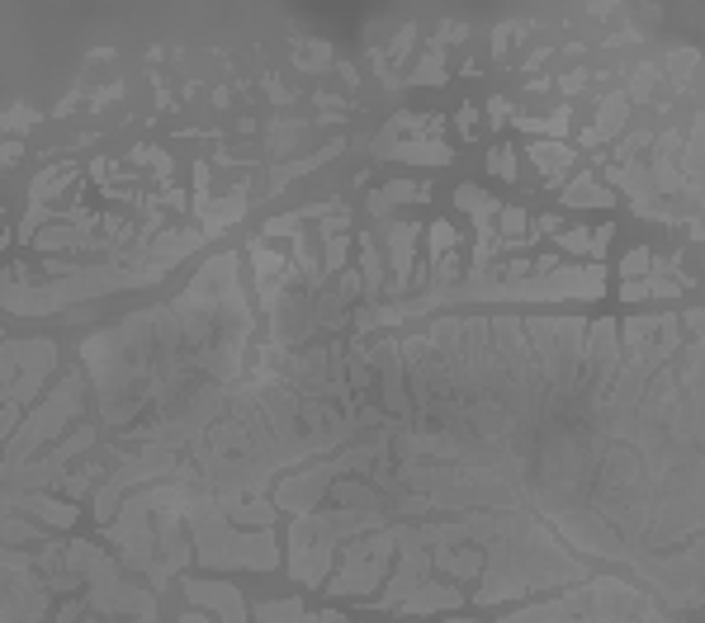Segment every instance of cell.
Listing matches in <instances>:
<instances>
[{
  "label": "cell",
  "instance_id": "cell-1",
  "mask_svg": "<svg viewBox=\"0 0 705 623\" xmlns=\"http://www.w3.org/2000/svg\"><path fill=\"white\" fill-rule=\"evenodd\" d=\"M592 577L583 557L563 548V538L544 524L536 510L516 505L503 538L483 548V571L474 604H507L521 600L526 590H559V586H583Z\"/></svg>",
  "mask_w": 705,
  "mask_h": 623
},
{
  "label": "cell",
  "instance_id": "cell-2",
  "mask_svg": "<svg viewBox=\"0 0 705 623\" xmlns=\"http://www.w3.org/2000/svg\"><path fill=\"white\" fill-rule=\"evenodd\" d=\"M190 543L195 557L209 571H275L279 567V543L275 530H238L228 524V515L218 510V497H203L190 505Z\"/></svg>",
  "mask_w": 705,
  "mask_h": 623
},
{
  "label": "cell",
  "instance_id": "cell-3",
  "mask_svg": "<svg viewBox=\"0 0 705 623\" xmlns=\"http://www.w3.org/2000/svg\"><path fill=\"white\" fill-rule=\"evenodd\" d=\"M81 402H86V374H62V382L38 397V407L24 411L20 430L10 435V444L0 449V468H24L29 458H38L43 449H48L53 440H62L71 430V421L81 415Z\"/></svg>",
  "mask_w": 705,
  "mask_h": 623
},
{
  "label": "cell",
  "instance_id": "cell-4",
  "mask_svg": "<svg viewBox=\"0 0 705 623\" xmlns=\"http://www.w3.org/2000/svg\"><path fill=\"white\" fill-rule=\"evenodd\" d=\"M394 553H398V530L394 524H384V530L374 534H360L351 543H341V563L332 567V577H327V596L337 600H360L370 596L374 586H384L388 567H394Z\"/></svg>",
  "mask_w": 705,
  "mask_h": 623
},
{
  "label": "cell",
  "instance_id": "cell-5",
  "mask_svg": "<svg viewBox=\"0 0 705 623\" xmlns=\"http://www.w3.org/2000/svg\"><path fill=\"white\" fill-rule=\"evenodd\" d=\"M57 374V345L48 335H29V341H5L0 345V402L34 407V397L48 388Z\"/></svg>",
  "mask_w": 705,
  "mask_h": 623
},
{
  "label": "cell",
  "instance_id": "cell-6",
  "mask_svg": "<svg viewBox=\"0 0 705 623\" xmlns=\"http://www.w3.org/2000/svg\"><path fill=\"white\" fill-rule=\"evenodd\" d=\"M337 534L322 524V515L312 510V515H294L289 524V577L299 586H327L337 567Z\"/></svg>",
  "mask_w": 705,
  "mask_h": 623
},
{
  "label": "cell",
  "instance_id": "cell-7",
  "mask_svg": "<svg viewBox=\"0 0 705 623\" xmlns=\"http://www.w3.org/2000/svg\"><path fill=\"white\" fill-rule=\"evenodd\" d=\"M365 355H370V369L379 378V402L388 421H412V402H407V382H403V349L394 335L384 341H365Z\"/></svg>",
  "mask_w": 705,
  "mask_h": 623
},
{
  "label": "cell",
  "instance_id": "cell-8",
  "mask_svg": "<svg viewBox=\"0 0 705 623\" xmlns=\"http://www.w3.org/2000/svg\"><path fill=\"white\" fill-rule=\"evenodd\" d=\"M81 596H86V610L100 614V619H109V614L152 619V614H156V596H152L147 586H133L129 577H123V571H114V577H104V581H96V586H86Z\"/></svg>",
  "mask_w": 705,
  "mask_h": 623
},
{
  "label": "cell",
  "instance_id": "cell-9",
  "mask_svg": "<svg viewBox=\"0 0 705 623\" xmlns=\"http://www.w3.org/2000/svg\"><path fill=\"white\" fill-rule=\"evenodd\" d=\"M185 600L195 604V610L213 614V623H252V604L242 600L238 586L228 581H209V577H185Z\"/></svg>",
  "mask_w": 705,
  "mask_h": 623
},
{
  "label": "cell",
  "instance_id": "cell-10",
  "mask_svg": "<svg viewBox=\"0 0 705 623\" xmlns=\"http://www.w3.org/2000/svg\"><path fill=\"white\" fill-rule=\"evenodd\" d=\"M417 242H421V227L417 222H398V218H388L384 222V246H388V283H384V293H407L412 289V260H417Z\"/></svg>",
  "mask_w": 705,
  "mask_h": 623
},
{
  "label": "cell",
  "instance_id": "cell-11",
  "mask_svg": "<svg viewBox=\"0 0 705 623\" xmlns=\"http://www.w3.org/2000/svg\"><path fill=\"white\" fill-rule=\"evenodd\" d=\"M421 581H431V553L427 548H398L394 553V571L384 577V590H379V610H398V604L412 596Z\"/></svg>",
  "mask_w": 705,
  "mask_h": 623
},
{
  "label": "cell",
  "instance_id": "cell-12",
  "mask_svg": "<svg viewBox=\"0 0 705 623\" xmlns=\"http://www.w3.org/2000/svg\"><path fill=\"white\" fill-rule=\"evenodd\" d=\"M5 501H10V515H34L43 530H71L76 515H81L71 501L53 497V491H5Z\"/></svg>",
  "mask_w": 705,
  "mask_h": 623
},
{
  "label": "cell",
  "instance_id": "cell-13",
  "mask_svg": "<svg viewBox=\"0 0 705 623\" xmlns=\"http://www.w3.org/2000/svg\"><path fill=\"white\" fill-rule=\"evenodd\" d=\"M195 222H199V232H203V242H213V236H223L232 222H242L246 213V185H238L228 199H209V203H195L190 208Z\"/></svg>",
  "mask_w": 705,
  "mask_h": 623
},
{
  "label": "cell",
  "instance_id": "cell-14",
  "mask_svg": "<svg viewBox=\"0 0 705 623\" xmlns=\"http://www.w3.org/2000/svg\"><path fill=\"white\" fill-rule=\"evenodd\" d=\"M464 604V596L454 590V581H421L412 596H407L403 604H398V614H454Z\"/></svg>",
  "mask_w": 705,
  "mask_h": 623
},
{
  "label": "cell",
  "instance_id": "cell-15",
  "mask_svg": "<svg viewBox=\"0 0 705 623\" xmlns=\"http://www.w3.org/2000/svg\"><path fill=\"white\" fill-rule=\"evenodd\" d=\"M218 510H223L228 524H238V530H275V520H279L271 497H218Z\"/></svg>",
  "mask_w": 705,
  "mask_h": 623
},
{
  "label": "cell",
  "instance_id": "cell-16",
  "mask_svg": "<svg viewBox=\"0 0 705 623\" xmlns=\"http://www.w3.org/2000/svg\"><path fill=\"white\" fill-rule=\"evenodd\" d=\"M394 203H431V185L427 180H388L384 189H370L365 208L379 222L394 218Z\"/></svg>",
  "mask_w": 705,
  "mask_h": 623
},
{
  "label": "cell",
  "instance_id": "cell-17",
  "mask_svg": "<svg viewBox=\"0 0 705 623\" xmlns=\"http://www.w3.org/2000/svg\"><path fill=\"white\" fill-rule=\"evenodd\" d=\"M625 119H630V100H625V90L606 94V100L597 104V119H592V127H583V147H602V142H616Z\"/></svg>",
  "mask_w": 705,
  "mask_h": 623
},
{
  "label": "cell",
  "instance_id": "cell-18",
  "mask_svg": "<svg viewBox=\"0 0 705 623\" xmlns=\"http://www.w3.org/2000/svg\"><path fill=\"white\" fill-rule=\"evenodd\" d=\"M322 505H341V510H388L379 487H370L365 477H337L332 487H327V501Z\"/></svg>",
  "mask_w": 705,
  "mask_h": 623
},
{
  "label": "cell",
  "instance_id": "cell-19",
  "mask_svg": "<svg viewBox=\"0 0 705 623\" xmlns=\"http://www.w3.org/2000/svg\"><path fill=\"white\" fill-rule=\"evenodd\" d=\"M431 571H445L454 581H478L483 548L478 543H469V548H431Z\"/></svg>",
  "mask_w": 705,
  "mask_h": 623
},
{
  "label": "cell",
  "instance_id": "cell-20",
  "mask_svg": "<svg viewBox=\"0 0 705 623\" xmlns=\"http://www.w3.org/2000/svg\"><path fill=\"white\" fill-rule=\"evenodd\" d=\"M355 246H360V283H365V302H374V308H379V293H384V283H388V269H384L379 242L360 232Z\"/></svg>",
  "mask_w": 705,
  "mask_h": 623
},
{
  "label": "cell",
  "instance_id": "cell-21",
  "mask_svg": "<svg viewBox=\"0 0 705 623\" xmlns=\"http://www.w3.org/2000/svg\"><path fill=\"white\" fill-rule=\"evenodd\" d=\"M341 147H346V142L337 137V142H327L322 152H312V156H299V162H285V166H279V170L271 175V180H265V194H279V189H285V185L304 180V175H312V170H318L322 162H332V156H337Z\"/></svg>",
  "mask_w": 705,
  "mask_h": 623
},
{
  "label": "cell",
  "instance_id": "cell-22",
  "mask_svg": "<svg viewBox=\"0 0 705 623\" xmlns=\"http://www.w3.org/2000/svg\"><path fill=\"white\" fill-rule=\"evenodd\" d=\"M388 162H407V166H450L454 152L445 142L436 137H412V142H398L394 152H388Z\"/></svg>",
  "mask_w": 705,
  "mask_h": 623
},
{
  "label": "cell",
  "instance_id": "cell-23",
  "mask_svg": "<svg viewBox=\"0 0 705 623\" xmlns=\"http://www.w3.org/2000/svg\"><path fill=\"white\" fill-rule=\"evenodd\" d=\"M563 208H616V194L606 185H597L592 170H577V180L563 189Z\"/></svg>",
  "mask_w": 705,
  "mask_h": 623
},
{
  "label": "cell",
  "instance_id": "cell-24",
  "mask_svg": "<svg viewBox=\"0 0 705 623\" xmlns=\"http://www.w3.org/2000/svg\"><path fill=\"white\" fill-rule=\"evenodd\" d=\"M530 166H540L550 185H559V175L573 166V147L569 142H530Z\"/></svg>",
  "mask_w": 705,
  "mask_h": 623
},
{
  "label": "cell",
  "instance_id": "cell-25",
  "mask_svg": "<svg viewBox=\"0 0 705 623\" xmlns=\"http://www.w3.org/2000/svg\"><path fill=\"white\" fill-rule=\"evenodd\" d=\"M658 90H663V62H645V67L635 71L630 90H625V100H630V104H653Z\"/></svg>",
  "mask_w": 705,
  "mask_h": 623
},
{
  "label": "cell",
  "instance_id": "cell-26",
  "mask_svg": "<svg viewBox=\"0 0 705 623\" xmlns=\"http://www.w3.org/2000/svg\"><path fill=\"white\" fill-rule=\"evenodd\" d=\"M299 142H308V123H304V119H279V123H271L265 152H271V156H285V152L299 147Z\"/></svg>",
  "mask_w": 705,
  "mask_h": 623
},
{
  "label": "cell",
  "instance_id": "cell-27",
  "mask_svg": "<svg viewBox=\"0 0 705 623\" xmlns=\"http://www.w3.org/2000/svg\"><path fill=\"white\" fill-rule=\"evenodd\" d=\"M76 175H81L76 166H53V170H43L38 180H34V194H29V199H34V203H48V199H57L67 185H76Z\"/></svg>",
  "mask_w": 705,
  "mask_h": 623
},
{
  "label": "cell",
  "instance_id": "cell-28",
  "mask_svg": "<svg viewBox=\"0 0 705 623\" xmlns=\"http://www.w3.org/2000/svg\"><path fill=\"white\" fill-rule=\"evenodd\" d=\"M516 127H521V133H540L544 142H554V137H563L573 127V109H554V114H544V119H516Z\"/></svg>",
  "mask_w": 705,
  "mask_h": 623
},
{
  "label": "cell",
  "instance_id": "cell-29",
  "mask_svg": "<svg viewBox=\"0 0 705 623\" xmlns=\"http://www.w3.org/2000/svg\"><path fill=\"white\" fill-rule=\"evenodd\" d=\"M304 614V600L299 596H289V600H261L252 604V619L256 623H294Z\"/></svg>",
  "mask_w": 705,
  "mask_h": 623
},
{
  "label": "cell",
  "instance_id": "cell-30",
  "mask_svg": "<svg viewBox=\"0 0 705 623\" xmlns=\"http://www.w3.org/2000/svg\"><path fill=\"white\" fill-rule=\"evenodd\" d=\"M454 251H460V232H454L450 222H431V227H427V255H431V260L427 265L445 260V255H454Z\"/></svg>",
  "mask_w": 705,
  "mask_h": 623
},
{
  "label": "cell",
  "instance_id": "cell-31",
  "mask_svg": "<svg viewBox=\"0 0 705 623\" xmlns=\"http://www.w3.org/2000/svg\"><path fill=\"white\" fill-rule=\"evenodd\" d=\"M412 81H417V86H441V81H445V53H441V47H427V53L417 57Z\"/></svg>",
  "mask_w": 705,
  "mask_h": 623
},
{
  "label": "cell",
  "instance_id": "cell-32",
  "mask_svg": "<svg viewBox=\"0 0 705 623\" xmlns=\"http://www.w3.org/2000/svg\"><path fill=\"white\" fill-rule=\"evenodd\" d=\"M351 246H355V242H351V232H346V236H327V242H322V275H327V279L346 269Z\"/></svg>",
  "mask_w": 705,
  "mask_h": 623
},
{
  "label": "cell",
  "instance_id": "cell-33",
  "mask_svg": "<svg viewBox=\"0 0 705 623\" xmlns=\"http://www.w3.org/2000/svg\"><path fill=\"white\" fill-rule=\"evenodd\" d=\"M454 208H464V213H488V208H497V199L488 194V189H478V185H460L454 189Z\"/></svg>",
  "mask_w": 705,
  "mask_h": 623
},
{
  "label": "cell",
  "instance_id": "cell-34",
  "mask_svg": "<svg viewBox=\"0 0 705 623\" xmlns=\"http://www.w3.org/2000/svg\"><path fill=\"white\" fill-rule=\"evenodd\" d=\"M294 67H299V71H327V67H332V47H327V43H299Z\"/></svg>",
  "mask_w": 705,
  "mask_h": 623
},
{
  "label": "cell",
  "instance_id": "cell-35",
  "mask_svg": "<svg viewBox=\"0 0 705 623\" xmlns=\"http://www.w3.org/2000/svg\"><path fill=\"white\" fill-rule=\"evenodd\" d=\"M649 269H653V251H649V246H635V251L620 260V279L635 283V279H645Z\"/></svg>",
  "mask_w": 705,
  "mask_h": 623
},
{
  "label": "cell",
  "instance_id": "cell-36",
  "mask_svg": "<svg viewBox=\"0 0 705 623\" xmlns=\"http://www.w3.org/2000/svg\"><path fill=\"white\" fill-rule=\"evenodd\" d=\"M34 123H38L34 109H29V104H14L10 114H0V133H14V137H20L24 127H34Z\"/></svg>",
  "mask_w": 705,
  "mask_h": 623
},
{
  "label": "cell",
  "instance_id": "cell-37",
  "mask_svg": "<svg viewBox=\"0 0 705 623\" xmlns=\"http://www.w3.org/2000/svg\"><path fill=\"white\" fill-rule=\"evenodd\" d=\"M133 162H143V166H156V180H166V175L176 170V162H170V156H166L162 147H137V152H133Z\"/></svg>",
  "mask_w": 705,
  "mask_h": 623
},
{
  "label": "cell",
  "instance_id": "cell-38",
  "mask_svg": "<svg viewBox=\"0 0 705 623\" xmlns=\"http://www.w3.org/2000/svg\"><path fill=\"white\" fill-rule=\"evenodd\" d=\"M488 166H493L497 180H516V175H521V170H516V152L511 147H493L488 152Z\"/></svg>",
  "mask_w": 705,
  "mask_h": 623
},
{
  "label": "cell",
  "instance_id": "cell-39",
  "mask_svg": "<svg viewBox=\"0 0 705 623\" xmlns=\"http://www.w3.org/2000/svg\"><path fill=\"white\" fill-rule=\"evenodd\" d=\"M559 251H563V255H587V251H592V227L559 232Z\"/></svg>",
  "mask_w": 705,
  "mask_h": 623
},
{
  "label": "cell",
  "instance_id": "cell-40",
  "mask_svg": "<svg viewBox=\"0 0 705 623\" xmlns=\"http://www.w3.org/2000/svg\"><path fill=\"white\" fill-rule=\"evenodd\" d=\"M299 227H304V213L271 218V222H265V227H261V242H265V236H289V232H299Z\"/></svg>",
  "mask_w": 705,
  "mask_h": 623
},
{
  "label": "cell",
  "instance_id": "cell-41",
  "mask_svg": "<svg viewBox=\"0 0 705 623\" xmlns=\"http://www.w3.org/2000/svg\"><path fill=\"white\" fill-rule=\"evenodd\" d=\"M20 421H24V407H14V402H5L0 407V449L10 444V435L20 430Z\"/></svg>",
  "mask_w": 705,
  "mask_h": 623
},
{
  "label": "cell",
  "instance_id": "cell-42",
  "mask_svg": "<svg viewBox=\"0 0 705 623\" xmlns=\"http://www.w3.org/2000/svg\"><path fill=\"white\" fill-rule=\"evenodd\" d=\"M610 236H616V227H610V222H602V227H592V251H587V260H592V265H602V260H606Z\"/></svg>",
  "mask_w": 705,
  "mask_h": 623
},
{
  "label": "cell",
  "instance_id": "cell-43",
  "mask_svg": "<svg viewBox=\"0 0 705 623\" xmlns=\"http://www.w3.org/2000/svg\"><path fill=\"white\" fill-rule=\"evenodd\" d=\"M265 90H271V100H275V104H294V90H289L285 81H279V76H265Z\"/></svg>",
  "mask_w": 705,
  "mask_h": 623
},
{
  "label": "cell",
  "instance_id": "cell-44",
  "mask_svg": "<svg viewBox=\"0 0 705 623\" xmlns=\"http://www.w3.org/2000/svg\"><path fill=\"white\" fill-rule=\"evenodd\" d=\"M469 38V24H441L436 29V43H464Z\"/></svg>",
  "mask_w": 705,
  "mask_h": 623
},
{
  "label": "cell",
  "instance_id": "cell-45",
  "mask_svg": "<svg viewBox=\"0 0 705 623\" xmlns=\"http://www.w3.org/2000/svg\"><path fill=\"white\" fill-rule=\"evenodd\" d=\"M454 127H460V137H478V109H460V119H454Z\"/></svg>",
  "mask_w": 705,
  "mask_h": 623
},
{
  "label": "cell",
  "instance_id": "cell-46",
  "mask_svg": "<svg viewBox=\"0 0 705 623\" xmlns=\"http://www.w3.org/2000/svg\"><path fill=\"white\" fill-rule=\"evenodd\" d=\"M294 623H346V614L341 610H318V614H299Z\"/></svg>",
  "mask_w": 705,
  "mask_h": 623
},
{
  "label": "cell",
  "instance_id": "cell-47",
  "mask_svg": "<svg viewBox=\"0 0 705 623\" xmlns=\"http://www.w3.org/2000/svg\"><path fill=\"white\" fill-rule=\"evenodd\" d=\"M24 156V142H0V166H14Z\"/></svg>",
  "mask_w": 705,
  "mask_h": 623
},
{
  "label": "cell",
  "instance_id": "cell-48",
  "mask_svg": "<svg viewBox=\"0 0 705 623\" xmlns=\"http://www.w3.org/2000/svg\"><path fill=\"white\" fill-rule=\"evenodd\" d=\"M507 114H511V104H507V100H493V104H488V119H493V127H497V123H507Z\"/></svg>",
  "mask_w": 705,
  "mask_h": 623
},
{
  "label": "cell",
  "instance_id": "cell-49",
  "mask_svg": "<svg viewBox=\"0 0 705 623\" xmlns=\"http://www.w3.org/2000/svg\"><path fill=\"white\" fill-rule=\"evenodd\" d=\"M583 86H587V71H573V76H563V90H569V94H577Z\"/></svg>",
  "mask_w": 705,
  "mask_h": 623
},
{
  "label": "cell",
  "instance_id": "cell-50",
  "mask_svg": "<svg viewBox=\"0 0 705 623\" xmlns=\"http://www.w3.org/2000/svg\"><path fill=\"white\" fill-rule=\"evenodd\" d=\"M5 246H10V232H5V227H0V251H5Z\"/></svg>",
  "mask_w": 705,
  "mask_h": 623
},
{
  "label": "cell",
  "instance_id": "cell-51",
  "mask_svg": "<svg viewBox=\"0 0 705 623\" xmlns=\"http://www.w3.org/2000/svg\"><path fill=\"white\" fill-rule=\"evenodd\" d=\"M0 345H5V331H0Z\"/></svg>",
  "mask_w": 705,
  "mask_h": 623
}]
</instances>
